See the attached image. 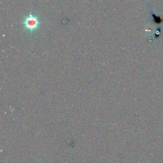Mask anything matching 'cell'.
Instances as JSON below:
<instances>
[{"instance_id":"obj_1","label":"cell","mask_w":163,"mask_h":163,"mask_svg":"<svg viewBox=\"0 0 163 163\" xmlns=\"http://www.w3.org/2000/svg\"><path fill=\"white\" fill-rule=\"evenodd\" d=\"M24 24L27 29L33 31L38 28L40 22L37 17L33 15H29L26 19Z\"/></svg>"}]
</instances>
